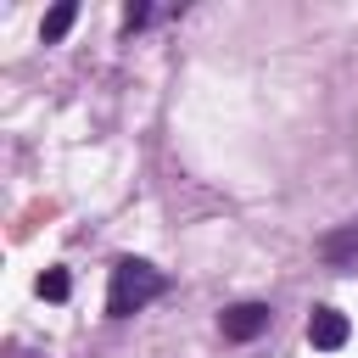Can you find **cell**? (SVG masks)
<instances>
[{
	"instance_id": "6da1fadb",
	"label": "cell",
	"mask_w": 358,
	"mask_h": 358,
	"mask_svg": "<svg viewBox=\"0 0 358 358\" xmlns=\"http://www.w3.org/2000/svg\"><path fill=\"white\" fill-rule=\"evenodd\" d=\"M162 291H168L162 268H151L145 257H117L112 285H106V313H112V319H129V313H140L145 302H157Z\"/></svg>"
},
{
	"instance_id": "7a4b0ae2",
	"label": "cell",
	"mask_w": 358,
	"mask_h": 358,
	"mask_svg": "<svg viewBox=\"0 0 358 358\" xmlns=\"http://www.w3.org/2000/svg\"><path fill=\"white\" fill-rule=\"evenodd\" d=\"M218 330H224V341H257L268 330V308L263 302H235V308L218 313Z\"/></svg>"
},
{
	"instance_id": "3957f363",
	"label": "cell",
	"mask_w": 358,
	"mask_h": 358,
	"mask_svg": "<svg viewBox=\"0 0 358 358\" xmlns=\"http://www.w3.org/2000/svg\"><path fill=\"white\" fill-rule=\"evenodd\" d=\"M347 336H352L347 313H336V308H313V319H308V341H313L319 352H336V347H347Z\"/></svg>"
},
{
	"instance_id": "277c9868",
	"label": "cell",
	"mask_w": 358,
	"mask_h": 358,
	"mask_svg": "<svg viewBox=\"0 0 358 358\" xmlns=\"http://www.w3.org/2000/svg\"><path fill=\"white\" fill-rule=\"evenodd\" d=\"M319 257H324V263H336V268L358 263V224H347V229L324 235V241H319Z\"/></svg>"
},
{
	"instance_id": "5b68a950",
	"label": "cell",
	"mask_w": 358,
	"mask_h": 358,
	"mask_svg": "<svg viewBox=\"0 0 358 358\" xmlns=\"http://www.w3.org/2000/svg\"><path fill=\"white\" fill-rule=\"evenodd\" d=\"M73 17H78V6H73V0H62V6H50V11H45V22H39V34H45V45H56V39H67V28H73Z\"/></svg>"
},
{
	"instance_id": "8992f818",
	"label": "cell",
	"mask_w": 358,
	"mask_h": 358,
	"mask_svg": "<svg viewBox=\"0 0 358 358\" xmlns=\"http://www.w3.org/2000/svg\"><path fill=\"white\" fill-rule=\"evenodd\" d=\"M67 291H73L67 268H45V274H39V296H45V302H67Z\"/></svg>"
}]
</instances>
